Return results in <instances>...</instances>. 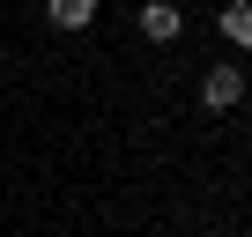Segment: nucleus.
<instances>
[{
  "instance_id": "3",
  "label": "nucleus",
  "mask_w": 252,
  "mask_h": 237,
  "mask_svg": "<svg viewBox=\"0 0 252 237\" xmlns=\"http://www.w3.org/2000/svg\"><path fill=\"white\" fill-rule=\"evenodd\" d=\"M45 15H52L60 30H89V23H96V0H45Z\"/></svg>"
},
{
  "instance_id": "2",
  "label": "nucleus",
  "mask_w": 252,
  "mask_h": 237,
  "mask_svg": "<svg viewBox=\"0 0 252 237\" xmlns=\"http://www.w3.org/2000/svg\"><path fill=\"white\" fill-rule=\"evenodd\" d=\"M134 23H141V37H149V45H171V37L186 30L178 0H141V15H134Z\"/></svg>"
},
{
  "instance_id": "1",
  "label": "nucleus",
  "mask_w": 252,
  "mask_h": 237,
  "mask_svg": "<svg viewBox=\"0 0 252 237\" xmlns=\"http://www.w3.org/2000/svg\"><path fill=\"white\" fill-rule=\"evenodd\" d=\"M237 96H245V67H237V59H215V67L200 74V104H208V111H230Z\"/></svg>"
},
{
  "instance_id": "4",
  "label": "nucleus",
  "mask_w": 252,
  "mask_h": 237,
  "mask_svg": "<svg viewBox=\"0 0 252 237\" xmlns=\"http://www.w3.org/2000/svg\"><path fill=\"white\" fill-rule=\"evenodd\" d=\"M222 37L237 52H252V0H230V8H222Z\"/></svg>"
}]
</instances>
